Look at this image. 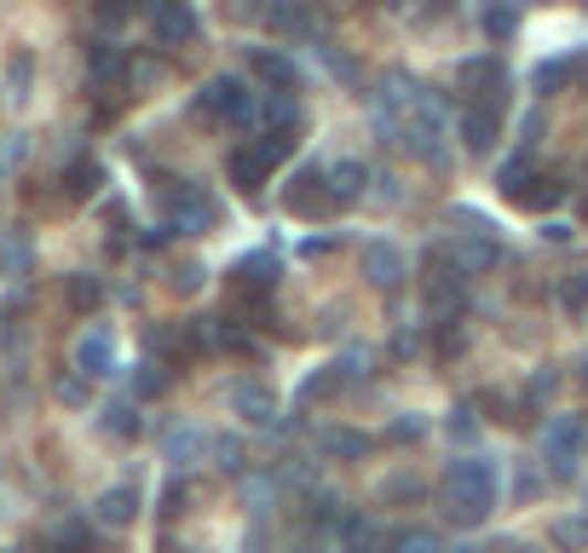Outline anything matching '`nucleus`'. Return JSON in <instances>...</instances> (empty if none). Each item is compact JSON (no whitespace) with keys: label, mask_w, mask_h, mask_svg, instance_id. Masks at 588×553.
I'll return each mask as SVG.
<instances>
[{"label":"nucleus","mask_w":588,"mask_h":553,"mask_svg":"<svg viewBox=\"0 0 588 553\" xmlns=\"http://www.w3.org/2000/svg\"><path fill=\"white\" fill-rule=\"evenodd\" d=\"M445 501H450V519L456 524H484V513L496 508V473L462 456V462H450L445 473Z\"/></svg>","instance_id":"nucleus-1"},{"label":"nucleus","mask_w":588,"mask_h":553,"mask_svg":"<svg viewBox=\"0 0 588 553\" xmlns=\"http://www.w3.org/2000/svg\"><path fill=\"white\" fill-rule=\"evenodd\" d=\"M196 116L220 121V128H248L254 121V93L237 82V75H214V82L196 93Z\"/></svg>","instance_id":"nucleus-2"},{"label":"nucleus","mask_w":588,"mask_h":553,"mask_svg":"<svg viewBox=\"0 0 588 553\" xmlns=\"http://www.w3.org/2000/svg\"><path fill=\"white\" fill-rule=\"evenodd\" d=\"M209 225H214V203H209L196 185L179 180V191H168V231L196 237V231H209Z\"/></svg>","instance_id":"nucleus-3"},{"label":"nucleus","mask_w":588,"mask_h":553,"mask_svg":"<svg viewBox=\"0 0 588 553\" xmlns=\"http://www.w3.org/2000/svg\"><path fill=\"white\" fill-rule=\"evenodd\" d=\"M582 438H588V421H582V415H554V421H548L543 444H548V462H554V473H571V462H577Z\"/></svg>","instance_id":"nucleus-4"},{"label":"nucleus","mask_w":588,"mask_h":553,"mask_svg":"<svg viewBox=\"0 0 588 553\" xmlns=\"http://www.w3.org/2000/svg\"><path fill=\"white\" fill-rule=\"evenodd\" d=\"M456 87H462L473 105H502V87H507V75H502V64L496 58H468L462 69H456Z\"/></svg>","instance_id":"nucleus-5"},{"label":"nucleus","mask_w":588,"mask_h":553,"mask_svg":"<svg viewBox=\"0 0 588 553\" xmlns=\"http://www.w3.org/2000/svg\"><path fill=\"white\" fill-rule=\"evenodd\" d=\"M456 133H462V144L473 150V156L496 150V139H502V105H468L462 121H456Z\"/></svg>","instance_id":"nucleus-6"},{"label":"nucleus","mask_w":588,"mask_h":553,"mask_svg":"<svg viewBox=\"0 0 588 553\" xmlns=\"http://www.w3.org/2000/svg\"><path fill=\"white\" fill-rule=\"evenodd\" d=\"M150 35H157V46H185V41H196V12L185 7V0H162V7L150 12Z\"/></svg>","instance_id":"nucleus-7"},{"label":"nucleus","mask_w":588,"mask_h":553,"mask_svg":"<svg viewBox=\"0 0 588 553\" xmlns=\"http://www.w3.org/2000/svg\"><path fill=\"white\" fill-rule=\"evenodd\" d=\"M116 369V335L110 329H87L82 340H75V375H87V381H98V375Z\"/></svg>","instance_id":"nucleus-8"},{"label":"nucleus","mask_w":588,"mask_h":553,"mask_svg":"<svg viewBox=\"0 0 588 553\" xmlns=\"http://www.w3.org/2000/svg\"><path fill=\"white\" fill-rule=\"evenodd\" d=\"M232 289H237V294H254V300L277 289V254H271V248H260V254H243V260L232 265Z\"/></svg>","instance_id":"nucleus-9"},{"label":"nucleus","mask_w":588,"mask_h":553,"mask_svg":"<svg viewBox=\"0 0 588 553\" xmlns=\"http://www.w3.org/2000/svg\"><path fill=\"white\" fill-rule=\"evenodd\" d=\"M93 519L105 524V531H121V524H133V519H139V490H133V485H110L105 496L93 501Z\"/></svg>","instance_id":"nucleus-10"},{"label":"nucleus","mask_w":588,"mask_h":553,"mask_svg":"<svg viewBox=\"0 0 588 553\" xmlns=\"http://www.w3.org/2000/svg\"><path fill=\"white\" fill-rule=\"evenodd\" d=\"M289 208H295V214H329V208H335V196H329V173H323V167H306V173H300L295 191H289Z\"/></svg>","instance_id":"nucleus-11"},{"label":"nucleus","mask_w":588,"mask_h":553,"mask_svg":"<svg viewBox=\"0 0 588 553\" xmlns=\"http://www.w3.org/2000/svg\"><path fill=\"white\" fill-rule=\"evenodd\" d=\"M364 276L375 289H398L404 283V254L393 242H364Z\"/></svg>","instance_id":"nucleus-12"},{"label":"nucleus","mask_w":588,"mask_h":553,"mask_svg":"<svg viewBox=\"0 0 588 553\" xmlns=\"http://www.w3.org/2000/svg\"><path fill=\"white\" fill-rule=\"evenodd\" d=\"M225 173H232V185L243 191V196H260L266 191V180H271V167L254 156V144H243V150H232L225 156Z\"/></svg>","instance_id":"nucleus-13"},{"label":"nucleus","mask_w":588,"mask_h":553,"mask_svg":"<svg viewBox=\"0 0 588 553\" xmlns=\"http://www.w3.org/2000/svg\"><path fill=\"white\" fill-rule=\"evenodd\" d=\"M232 410H237L243 421H254V426H271L277 398H271V387H260V381H237V387H232Z\"/></svg>","instance_id":"nucleus-14"},{"label":"nucleus","mask_w":588,"mask_h":553,"mask_svg":"<svg viewBox=\"0 0 588 553\" xmlns=\"http://www.w3.org/2000/svg\"><path fill=\"white\" fill-rule=\"evenodd\" d=\"M364 162H335L329 167V196H335V208H346V203H357V196H364Z\"/></svg>","instance_id":"nucleus-15"},{"label":"nucleus","mask_w":588,"mask_h":553,"mask_svg":"<svg viewBox=\"0 0 588 553\" xmlns=\"http://www.w3.org/2000/svg\"><path fill=\"white\" fill-rule=\"evenodd\" d=\"M254 75H260L266 87H277V93H295L300 87V69L284 53H254Z\"/></svg>","instance_id":"nucleus-16"},{"label":"nucleus","mask_w":588,"mask_h":553,"mask_svg":"<svg viewBox=\"0 0 588 553\" xmlns=\"http://www.w3.org/2000/svg\"><path fill=\"white\" fill-rule=\"evenodd\" d=\"M260 121H266V133H295V121H300L295 93H271L266 105H260Z\"/></svg>","instance_id":"nucleus-17"},{"label":"nucleus","mask_w":588,"mask_h":553,"mask_svg":"<svg viewBox=\"0 0 588 553\" xmlns=\"http://www.w3.org/2000/svg\"><path fill=\"white\" fill-rule=\"evenodd\" d=\"M387 553H445V536L427 531V524H416V531H393Z\"/></svg>","instance_id":"nucleus-18"},{"label":"nucleus","mask_w":588,"mask_h":553,"mask_svg":"<svg viewBox=\"0 0 588 553\" xmlns=\"http://www.w3.org/2000/svg\"><path fill=\"white\" fill-rule=\"evenodd\" d=\"M98 426H105L110 438H139V404H105V415H98Z\"/></svg>","instance_id":"nucleus-19"},{"label":"nucleus","mask_w":588,"mask_h":553,"mask_svg":"<svg viewBox=\"0 0 588 553\" xmlns=\"http://www.w3.org/2000/svg\"><path fill=\"white\" fill-rule=\"evenodd\" d=\"M559 196H566V185H559V180H543V173H536V180L514 196V203H520V208H531V214H543V208H554V203H559Z\"/></svg>","instance_id":"nucleus-20"},{"label":"nucleus","mask_w":588,"mask_h":553,"mask_svg":"<svg viewBox=\"0 0 588 553\" xmlns=\"http://www.w3.org/2000/svg\"><path fill=\"white\" fill-rule=\"evenodd\" d=\"M98 185H105V167H98L93 156H87V162H75V167L64 173V191L75 196V203H82V196H93Z\"/></svg>","instance_id":"nucleus-21"},{"label":"nucleus","mask_w":588,"mask_h":553,"mask_svg":"<svg viewBox=\"0 0 588 553\" xmlns=\"http://www.w3.org/2000/svg\"><path fill=\"white\" fill-rule=\"evenodd\" d=\"M87 69H93V82H116V75H127V53L121 46H93Z\"/></svg>","instance_id":"nucleus-22"},{"label":"nucleus","mask_w":588,"mask_h":553,"mask_svg":"<svg viewBox=\"0 0 588 553\" xmlns=\"http://www.w3.org/2000/svg\"><path fill=\"white\" fill-rule=\"evenodd\" d=\"M346 387V375H341V364H329V369H318L312 381L300 387V404H318V398H335Z\"/></svg>","instance_id":"nucleus-23"},{"label":"nucleus","mask_w":588,"mask_h":553,"mask_svg":"<svg viewBox=\"0 0 588 553\" xmlns=\"http://www.w3.org/2000/svg\"><path fill=\"white\" fill-rule=\"evenodd\" d=\"M346 547H352V553H387V542H381V531H375L364 513L346 519Z\"/></svg>","instance_id":"nucleus-24"},{"label":"nucleus","mask_w":588,"mask_h":553,"mask_svg":"<svg viewBox=\"0 0 588 553\" xmlns=\"http://www.w3.org/2000/svg\"><path fill=\"white\" fill-rule=\"evenodd\" d=\"M98 300H105V283L87 276V271H75V276H70V306H75V312H98Z\"/></svg>","instance_id":"nucleus-25"},{"label":"nucleus","mask_w":588,"mask_h":553,"mask_svg":"<svg viewBox=\"0 0 588 553\" xmlns=\"http://www.w3.org/2000/svg\"><path fill=\"white\" fill-rule=\"evenodd\" d=\"M571 75H577V58H554V64H536L531 82H536V93H559Z\"/></svg>","instance_id":"nucleus-26"},{"label":"nucleus","mask_w":588,"mask_h":553,"mask_svg":"<svg viewBox=\"0 0 588 553\" xmlns=\"http://www.w3.org/2000/svg\"><path fill=\"white\" fill-rule=\"evenodd\" d=\"M531 180H536V173H531V162H525V156H507V162H502V173H496V185H502L507 203H514V196H520Z\"/></svg>","instance_id":"nucleus-27"},{"label":"nucleus","mask_w":588,"mask_h":553,"mask_svg":"<svg viewBox=\"0 0 588 553\" xmlns=\"http://www.w3.org/2000/svg\"><path fill=\"white\" fill-rule=\"evenodd\" d=\"M46 553H98V542H93V531H87L82 519H70L64 531H58V542L46 547Z\"/></svg>","instance_id":"nucleus-28"},{"label":"nucleus","mask_w":588,"mask_h":553,"mask_svg":"<svg viewBox=\"0 0 588 553\" xmlns=\"http://www.w3.org/2000/svg\"><path fill=\"white\" fill-rule=\"evenodd\" d=\"M196 456H202V433H196V426L168 433V462H196Z\"/></svg>","instance_id":"nucleus-29"},{"label":"nucleus","mask_w":588,"mask_h":553,"mask_svg":"<svg viewBox=\"0 0 588 553\" xmlns=\"http://www.w3.org/2000/svg\"><path fill=\"white\" fill-rule=\"evenodd\" d=\"M254 156H260L266 167H277V162H289V156H295V133H266L260 144H254Z\"/></svg>","instance_id":"nucleus-30"},{"label":"nucleus","mask_w":588,"mask_h":553,"mask_svg":"<svg viewBox=\"0 0 588 553\" xmlns=\"http://www.w3.org/2000/svg\"><path fill=\"white\" fill-rule=\"evenodd\" d=\"M514 30H520V12L514 7H491V12H484V35H491V41H507Z\"/></svg>","instance_id":"nucleus-31"},{"label":"nucleus","mask_w":588,"mask_h":553,"mask_svg":"<svg viewBox=\"0 0 588 553\" xmlns=\"http://www.w3.org/2000/svg\"><path fill=\"white\" fill-rule=\"evenodd\" d=\"M323 449H329V456H364L370 438L364 433H323Z\"/></svg>","instance_id":"nucleus-32"},{"label":"nucleus","mask_w":588,"mask_h":553,"mask_svg":"<svg viewBox=\"0 0 588 553\" xmlns=\"http://www.w3.org/2000/svg\"><path fill=\"white\" fill-rule=\"evenodd\" d=\"M162 387H168V369H162V364H139V375H133V392H139V398H157Z\"/></svg>","instance_id":"nucleus-33"},{"label":"nucleus","mask_w":588,"mask_h":553,"mask_svg":"<svg viewBox=\"0 0 588 553\" xmlns=\"http://www.w3.org/2000/svg\"><path fill=\"white\" fill-rule=\"evenodd\" d=\"M64 404H87V375H58V387H53Z\"/></svg>","instance_id":"nucleus-34"},{"label":"nucleus","mask_w":588,"mask_h":553,"mask_svg":"<svg viewBox=\"0 0 588 553\" xmlns=\"http://www.w3.org/2000/svg\"><path fill=\"white\" fill-rule=\"evenodd\" d=\"M266 23H271V30H306V12H295V7H271Z\"/></svg>","instance_id":"nucleus-35"},{"label":"nucleus","mask_w":588,"mask_h":553,"mask_svg":"<svg viewBox=\"0 0 588 553\" xmlns=\"http://www.w3.org/2000/svg\"><path fill=\"white\" fill-rule=\"evenodd\" d=\"M173 289H179V294H196V289H202V265H179V271H173Z\"/></svg>","instance_id":"nucleus-36"},{"label":"nucleus","mask_w":588,"mask_h":553,"mask_svg":"<svg viewBox=\"0 0 588 553\" xmlns=\"http://www.w3.org/2000/svg\"><path fill=\"white\" fill-rule=\"evenodd\" d=\"M554 387H559V375H531V404H543V398H554Z\"/></svg>","instance_id":"nucleus-37"},{"label":"nucleus","mask_w":588,"mask_h":553,"mask_svg":"<svg viewBox=\"0 0 588 553\" xmlns=\"http://www.w3.org/2000/svg\"><path fill=\"white\" fill-rule=\"evenodd\" d=\"M468 415H473V410H456V415H450V433H462V438H473V421H468Z\"/></svg>","instance_id":"nucleus-38"},{"label":"nucleus","mask_w":588,"mask_h":553,"mask_svg":"<svg viewBox=\"0 0 588 553\" xmlns=\"http://www.w3.org/2000/svg\"><path fill=\"white\" fill-rule=\"evenodd\" d=\"M393 438H421V421H416V415H410V421H398V426H393Z\"/></svg>","instance_id":"nucleus-39"},{"label":"nucleus","mask_w":588,"mask_h":553,"mask_svg":"<svg viewBox=\"0 0 588 553\" xmlns=\"http://www.w3.org/2000/svg\"><path fill=\"white\" fill-rule=\"evenodd\" d=\"M456 553H496V547H456Z\"/></svg>","instance_id":"nucleus-40"},{"label":"nucleus","mask_w":588,"mask_h":553,"mask_svg":"<svg viewBox=\"0 0 588 553\" xmlns=\"http://www.w3.org/2000/svg\"><path fill=\"white\" fill-rule=\"evenodd\" d=\"M582 387H588V364H582Z\"/></svg>","instance_id":"nucleus-41"}]
</instances>
